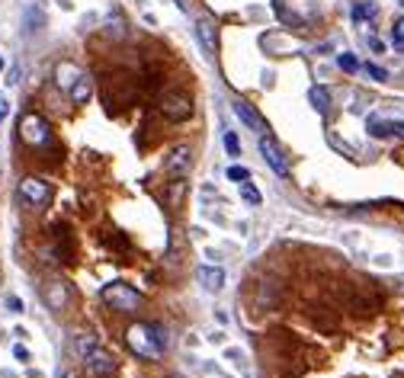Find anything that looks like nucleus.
<instances>
[{"mask_svg": "<svg viewBox=\"0 0 404 378\" xmlns=\"http://www.w3.org/2000/svg\"><path fill=\"white\" fill-rule=\"evenodd\" d=\"M45 26V17H42V10H35V7H26V32H39V29Z\"/></svg>", "mask_w": 404, "mask_h": 378, "instance_id": "nucleus-19", "label": "nucleus"}, {"mask_svg": "<svg viewBox=\"0 0 404 378\" xmlns=\"http://www.w3.org/2000/svg\"><path fill=\"white\" fill-rule=\"evenodd\" d=\"M160 113L167 115L170 122H186V119L193 115V103H190V97H183V93H164V97H160Z\"/></svg>", "mask_w": 404, "mask_h": 378, "instance_id": "nucleus-5", "label": "nucleus"}, {"mask_svg": "<svg viewBox=\"0 0 404 378\" xmlns=\"http://www.w3.org/2000/svg\"><path fill=\"white\" fill-rule=\"evenodd\" d=\"M13 356H17L19 362H29V359H33V352H29L23 343H17V346H13Z\"/></svg>", "mask_w": 404, "mask_h": 378, "instance_id": "nucleus-27", "label": "nucleus"}, {"mask_svg": "<svg viewBox=\"0 0 404 378\" xmlns=\"http://www.w3.org/2000/svg\"><path fill=\"white\" fill-rule=\"evenodd\" d=\"M225 151H228L231 158H237V154H241V141H237L235 132H225Z\"/></svg>", "mask_w": 404, "mask_h": 378, "instance_id": "nucleus-23", "label": "nucleus"}, {"mask_svg": "<svg viewBox=\"0 0 404 378\" xmlns=\"http://www.w3.org/2000/svg\"><path fill=\"white\" fill-rule=\"evenodd\" d=\"M378 13V7L372 3V0H362V3H356L353 7V23H362V19H372Z\"/></svg>", "mask_w": 404, "mask_h": 378, "instance_id": "nucleus-18", "label": "nucleus"}, {"mask_svg": "<svg viewBox=\"0 0 404 378\" xmlns=\"http://www.w3.org/2000/svg\"><path fill=\"white\" fill-rule=\"evenodd\" d=\"M241 199H244L247 205H260V202H264V196H260V189H257L254 183H241Z\"/></svg>", "mask_w": 404, "mask_h": 378, "instance_id": "nucleus-20", "label": "nucleus"}, {"mask_svg": "<svg viewBox=\"0 0 404 378\" xmlns=\"http://www.w3.org/2000/svg\"><path fill=\"white\" fill-rule=\"evenodd\" d=\"M45 301H48V308L52 311H64L68 308V289H64V282H58V279H52L48 285H45Z\"/></svg>", "mask_w": 404, "mask_h": 378, "instance_id": "nucleus-11", "label": "nucleus"}, {"mask_svg": "<svg viewBox=\"0 0 404 378\" xmlns=\"http://www.w3.org/2000/svg\"><path fill=\"white\" fill-rule=\"evenodd\" d=\"M80 77H84V74H80V68L74 62H62L58 68H55V84H58L62 90H71Z\"/></svg>", "mask_w": 404, "mask_h": 378, "instance_id": "nucleus-12", "label": "nucleus"}, {"mask_svg": "<svg viewBox=\"0 0 404 378\" xmlns=\"http://www.w3.org/2000/svg\"><path fill=\"white\" fill-rule=\"evenodd\" d=\"M125 343H129V350H132L135 356H141V359H158L160 356V346L154 343L148 324H132L129 327V330H125Z\"/></svg>", "mask_w": 404, "mask_h": 378, "instance_id": "nucleus-2", "label": "nucleus"}, {"mask_svg": "<svg viewBox=\"0 0 404 378\" xmlns=\"http://www.w3.org/2000/svg\"><path fill=\"white\" fill-rule=\"evenodd\" d=\"M7 308L13 311V314H23V301H19L17 295H7Z\"/></svg>", "mask_w": 404, "mask_h": 378, "instance_id": "nucleus-28", "label": "nucleus"}, {"mask_svg": "<svg viewBox=\"0 0 404 378\" xmlns=\"http://www.w3.org/2000/svg\"><path fill=\"white\" fill-rule=\"evenodd\" d=\"M235 113H237V119H241V122L250 125V129H257V132H264V129H266L264 119H260V115H257L254 109L244 103V100H235Z\"/></svg>", "mask_w": 404, "mask_h": 378, "instance_id": "nucleus-13", "label": "nucleus"}, {"mask_svg": "<svg viewBox=\"0 0 404 378\" xmlns=\"http://www.w3.org/2000/svg\"><path fill=\"white\" fill-rule=\"evenodd\" d=\"M308 100H311V106H315L318 113H327V106H331V93H327L324 87H311Z\"/></svg>", "mask_w": 404, "mask_h": 378, "instance_id": "nucleus-17", "label": "nucleus"}, {"mask_svg": "<svg viewBox=\"0 0 404 378\" xmlns=\"http://www.w3.org/2000/svg\"><path fill=\"white\" fill-rule=\"evenodd\" d=\"M17 196H19V202L29 205V209H42L52 199V186L45 183V180H39V176H23L17 186Z\"/></svg>", "mask_w": 404, "mask_h": 378, "instance_id": "nucleus-3", "label": "nucleus"}, {"mask_svg": "<svg viewBox=\"0 0 404 378\" xmlns=\"http://www.w3.org/2000/svg\"><path fill=\"white\" fill-rule=\"evenodd\" d=\"M260 154H264L266 167H270L276 176H282V180L289 176V164H286V158H282V151H279V144H276V138L264 135V138H260Z\"/></svg>", "mask_w": 404, "mask_h": 378, "instance_id": "nucleus-6", "label": "nucleus"}, {"mask_svg": "<svg viewBox=\"0 0 404 378\" xmlns=\"http://www.w3.org/2000/svg\"><path fill=\"white\" fill-rule=\"evenodd\" d=\"M196 42L202 45V52L215 58L219 55V35H215V23L209 17H199L196 19Z\"/></svg>", "mask_w": 404, "mask_h": 378, "instance_id": "nucleus-8", "label": "nucleus"}, {"mask_svg": "<svg viewBox=\"0 0 404 378\" xmlns=\"http://www.w3.org/2000/svg\"><path fill=\"white\" fill-rule=\"evenodd\" d=\"M167 167L174 170V173H186V170H190V148H183V144H180V148L170 151Z\"/></svg>", "mask_w": 404, "mask_h": 378, "instance_id": "nucleus-14", "label": "nucleus"}, {"mask_svg": "<svg viewBox=\"0 0 404 378\" xmlns=\"http://www.w3.org/2000/svg\"><path fill=\"white\" fill-rule=\"evenodd\" d=\"M369 48H372V52H376V55H382V52H385V42H382V39H376V35H372V39H369Z\"/></svg>", "mask_w": 404, "mask_h": 378, "instance_id": "nucleus-30", "label": "nucleus"}, {"mask_svg": "<svg viewBox=\"0 0 404 378\" xmlns=\"http://www.w3.org/2000/svg\"><path fill=\"white\" fill-rule=\"evenodd\" d=\"M19 138L26 141V144H45L48 141V125H45L42 115H35V113H26L23 119H19Z\"/></svg>", "mask_w": 404, "mask_h": 378, "instance_id": "nucleus-4", "label": "nucleus"}, {"mask_svg": "<svg viewBox=\"0 0 404 378\" xmlns=\"http://www.w3.org/2000/svg\"><path fill=\"white\" fill-rule=\"evenodd\" d=\"M100 299L116 311H138L141 308V292L132 289L129 282H109V285H103Z\"/></svg>", "mask_w": 404, "mask_h": 378, "instance_id": "nucleus-1", "label": "nucleus"}, {"mask_svg": "<svg viewBox=\"0 0 404 378\" xmlns=\"http://www.w3.org/2000/svg\"><path fill=\"white\" fill-rule=\"evenodd\" d=\"M366 74H369L372 80H385V77H388V70H385V68H378V64H366Z\"/></svg>", "mask_w": 404, "mask_h": 378, "instance_id": "nucleus-25", "label": "nucleus"}, {"mask_svg": "<svg viewBox=\"0 0 404 378\" xmlns=\"http://www.w3.org/2000/svg\"><path fill=\"white\" fill-rule=\"evenodd\" d=\"M97 346H100V337L97 334H80L77 340H74V350H77L80 359H84V356H90Z\"/></svg>", "mask_w": 404, "mask_h": 378, "instance_id": "nucleus-16", "label": "nucleus"}, {"mask_svg": "<svg viewBox=\"0 0 404 378\" xmlns=\"http://www.w3.org/2000/svg\"><path fill=\"white\" fill-rule=\"evenodd\" d=\"M247 170L244 167H228V180H235V183H247Z\"/></svg>", "mask_w": 404, "mask_h": 378, "instance_id": "nucleus-24", "label": "nucleus"}, {"mask_svg": "<svg viewBox=\"0 0 404 378\" xmlns=\"http://www.w3.org/2000/svg\"><path fill=\"white\" fill-rule=\"evenodd\" d=\"M148 330H151V337H154V343L160 346V352L167 350V330H164L160 324H148Z\"/></svg>", "mask_w": 404, "mask_h": 378, "instance_id": "nucleus-22", "label": "nucleus"}, {"mask_svg": "<svg viewBox=\"0 0 404 378\" xmlns=\"http://www.w3.org/2000/svg\"><path fill=\"white\" fill-rule=\"evenodd\" d=\"M337 64H340V70H347V74H356V70H360V62H356V55H350V52H343L340 58H337Z\"/></svg>", "mask_w": 404, "mask_h": 378, "instance_id": "nucleus-21", "label": "nucleus"}, {"mask_svg": "<svg viewBox=\"0 0 404 378\" xmlns=\"http://www.w3.org/2000/svg\"><path fill=\"white\" fill-rule=\"evenodd\" d=\"M58 378H74V375H58Z\"/></svg>", "mask_w": 404, "mask_h": 378, "instance_id": "nucleus-31", "label": "nucleus"}, {"mask_svg": "<svg viewBox=\"0 0 404 378\" xmlns=\"http://www.w3.org/2000/svg\"><path fill=\"white\" fill-rule=\"evenodd\" d=\"M84 366H87V375L93 378H109L116 372V359L106 350H100V346L90 356H84Z\"/></svg>", "mask_w": 404, "mask_h": 378, "instance_id": "nucleus-7", "label": "nucleus"}, {"mask_svg": "<svg viewBox=\"0 0 404 378\" xmlns=\"http://www.w3.org/2000/svg\"><path fill=\"white\" fill-rule=\"evenodd\" d=\"M369 135H372V138H404V122L372 115V119H369Z\"/></svg>", "mask_w": 404, "mask_h": 378, "instance_id": "nucleus-10", "label": "nucleus"}, {"mask_svg": "<svg viewBox=\"0 0 404 378\" xmlns=\"http://www.w3.org/2000/svg\"><path fill=\"white\" fill-rule=\"evenodd\" d=\"M392 39H395V45H404V17L395 23V29H392Z\"/></svg>", "mask_w": 404, "mask_h": 378, "instance_id": "nucleus-26", "label": "nucleus"}, {"mask_svg": "<svg viewBox=\"0 0 404 378\" xmlns=\"http://www.w3.org/2000/svg\"><path fill=\"white\" fill-rule=\"evenodd\" d=\"M196 279H199V285L209 292V295H219V292L225 289V270H221V266H199Z\"/></svg>", "mask_w": 404, "mask_h": 378, "instance_id": "nucleus-9", "label": "nucleus"}, {"mask_svg": "<svg viewBox=\"0 0 404 378\" xmlns=\"http://www.w3.org/2000/svg\"><path fill=\"white\" fill-rule=\"evenodd\" d=\"M68 93H71V100H74V103H87V100L90 97H93V84H90V77H87V74H84V77H80L77 80V84H74V87H71L68 90Z\"/></svg>", "mask_w": 404, "mask_h": 378, "instance_id": "nucleus-15", "label": "nucleus"}, {"mask_svg": "<svg viewBox=\"0 0 404 378\" xmlns=\"http://www.w3.org/2000/svg\"><path fill=\"white\" fill-rule=\"evenodd\" d=\"M0 70H3V58H0Z\"/></svg>", "mask_w": 404, "mask_h": 378, "instance_id": "nucleus-32", "label": "nucleus"}, {"mask_svg": "<svg viewBox=\"0 0 404 378\" xmlns=\"http://www.w3.org/2000/svg\"><path fill=\"white\" fill-rule=\"evenodd\" d=\"M327 141H331V144H334V148H340L343 154H353V148H350V144H343V141L337 138V135H331V138H327Z\"/></svg>", "mask_w": 404, "mask_h": 378, "instance_id": "nucleus-29", "label": "nucleus"}]
</instances>
